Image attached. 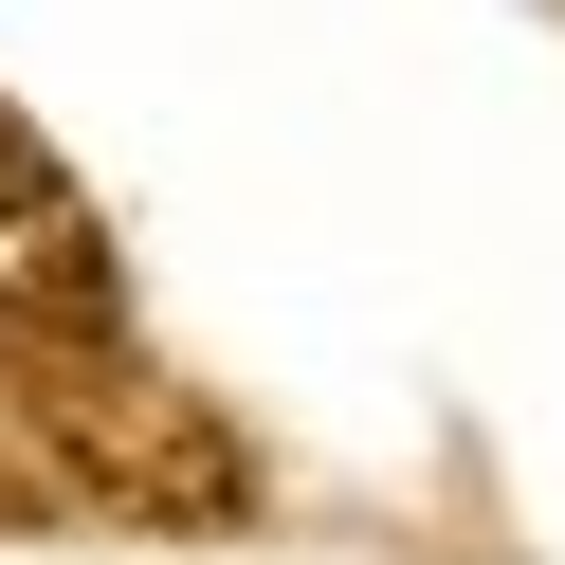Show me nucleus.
<instances>
[{"mask_svg":"<svg viewBox=\"0 0 565 565\" xmlns=\"http://www.w3.org/2000/svg\"><path fill=\"white\" fill-rule=\"evenodd\" d=\"M256 456L147 365V347L0 329V529H237Z\"/></svg>","mask_w":565,"mask_h":565,"instance_id":"1","label":"nucleus"},{"mask_svg":"<svg viewBox=\"0 0 565 565\" xmlns=\"http://www.w3.org/2000/svg\"><path fill=\"white\" fill-rule=\"evenodd\" d=\"M0 329H38V347H128L110 220H92V183H74L19 110H0Z\"/></svg>","mask_w":565,"mask_h":565,"instance_id":"2","label":"nucleus"}]
</instances>
